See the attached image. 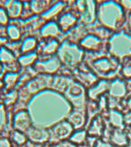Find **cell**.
Segmentation results:
<instances>
[{
    "label": "cell",
    "mask_w": 131,
    "mask_h": 147,
    "mask_svg": "<svg viewBox=\"0 0 131 147\" xmlns=\"http://www.w3.org/2000/svg\"><path fill=\"white\" fill-rule=\"evenodd\" d=\"M4 87V84H3V81L2 80H0V91H1V90L2 88Z\"/></svg>",
    "instance_id": "obj_46"
},
{
    "label": "cell",
    "mask_w": 131,
    "mask_h": 147,
    "mask_svg": "<svg viewBox=\"0 0 131 147\" xmlns=\"http://www.w3.org/2000/svg\"><path fill=\"white\" fill-rule=\"evenodd\" d=\"M18 100V90L16 89L11 90H6V93L2 96L3 104L6 107H13L16 101Z\"/></svg>",
    "instance_id": "obj_32"
},
{
    "label": "cell",
    "mask_w": 131,
    "mask_h": 147,
    "mask_svg": "<svg viewBox=\"0 0 131 147\" xmlns=\"http://www.w3.org/2000/svg\"><path fill=\"white\" fill-rule=\"evenodd\" d=\"M19 76L20 74L18 72H7L4 75L2 80L4 84L5 89L6 90H13L18 84Z\"/></svg>",
    "instance_id": "obj_31"
},
{
    "label": "cell",
    "mask_w": 131,
    "mask_h": 147,
    "mask_svg": "<svg viewBox=\"0 0 131 147\" xmlns=\"http://www.w3.org/2000/svg\"><path fill=\"white\" fill-rule=\"evenodd\" d=\"M10 22V18L4 7L0 6V25L7 26Z\"/></svg>",
    "instance_id": "obj_37"
},
{
    "label": "cell",
    "mask_w": 131,
    "mask_h": 147,
    "mask_svg": "<svg viewBox=\"0 0 131 147\" xmlns=\"http://www.w3.org/2000/svg\"><path fill=\"white\" fill-rule=\"evenodd\" d=\"M127 94L128 92L126 80L118 77L112 80H110V87L107 93L110 98L117 100H123L126 98V95Z\"/></svg>",
    "instance_id": "obj_13"
},
{
    "label": "cell",
    "mask_w": 131,
    "mask_h": 147,
    "mask_svg": "<svg viewBox=\"0 0 131 147\" xmlns=\"http://www.w3.org/2000/svg\"><path fill=\"white\" fill-rule=\"evenodd\" d=\"M8 122L7 108L3 103H0V130L5 127Z\"/></svg>",
    "instance_id": "obj_36"
},
{
    "label": "cell",
    "mask_w": 131,
    "mask_h": 147,
    "mask_svg": "<svg viewBox=\"0 0 131 147\" xmlns=\"http://www.w3.org/2000/svg\"><path fill=\"white\" fill-rule=\"evenodd\" d=\"M8 1H9V0H0V6H4V5Z\"/></svg>",
    "instance_id": "obj_45"
},
{
    "label": "cell",
    "mask_w": 131,
    "mask_h": 147,
    "mask_svg": "<svg viewBox=\"0 0 131 147\" xmlns=\"http://www.w3.org/2000/svg\"><path fill=\"white\" fill-rule=\"evenodd\" d=\"M66 119L72 125L74 128L80 129L86 123V122H87L86 110L73 109L69 113Z\"/></svg>",
    "instance_id": "obj_20"
},
{
    "label": "cell",
    "mask_w": 131,
    "mask_h": 147,
    "mask_svg": "<svg viewBox=\"0 0 131 147\" xmlns=\"http://www.w3.org/2000/svg\"><path fill=\"white\" fill-rule=\"evenodd\" d=\"M0 64H3L5 67H17V64H19L15 54L6 46H2L0 48Z\"/></svg>",
    "instance_id": "obj_22"
},
{
    "label": "cell",
    "mask_w": 131,
    "mask_h": 147,
    "mask_svg": "<svg viewBox=\"0 0 131 147\" xmlns=\"http://www.w3.org/2000/svg\"><path fill=\"white\" fill-rule=\"evenodd\" d=\"M97 1H98V2H99V3H100V2H103V1H106V0H97Z\"/></svg>",
    "instance_id": "obj_47"
},
{
    "label": "cell",
    "mask_w": 131,
    "mask_h": 147,
    "mask_svg": "<svg viewBox=\"0 0 131 147\" xmlns=\"http://www.w3.org/2000/svg\"><path fill=\"white\" fill-rule=\"evenodd\" d=\"M125 25H126L127 29H128V31H126V32H128L129 33L131 34V12L130 13H128V15H127V17H126V24Z\"/></svg>",
    "instance_id": "obj_43"
},
{
    "label": "cell",
    "mask_w": 131,
    "mask_h": 147,
    "mask_svg": "<svg viewBox=\"0 0 131 147\" xmlns=\"http://www.w3.org/2000/svg\"><path fill=\"white\" fill-rule=\"evenodd\" d=\"M34 13L32 11L31 6H30L29 1H25L23 2V9L22 14H21L20 19L22 21H25L28 18H32V16H34Z\"/></svg>",
    "instance_id": "obj_35"
},
{
    "label": "cell",
    "mask_w": 131,
    "mask_h": 147,
    "mask_svg": "<svg viewBox=\"0 0 131 147\" xmlns=\"http://www.w3.org/2000/svg\"><path fill=\"white\" fill-rule=\"evenodd\" d=\"M73 126L67 119L61 120L55 123L51 128V134L56 139L61 140L64 138L68 136L69 134L73 130Z\"/></svg>",
    "instance_id": "obj_19"
},
{
    "label": "cell",
    "mask_w": 131,
    "mask_h": 147,
    "mask_svg": "<svg viewBox=\"0 0 131 147\" xmlns=\"http://www.w3.org/2000/svg\"><path fill=\"white\" fill-rule=\"evenodd\" d=\"M113 142L118 145H124L126 142V134L123 132L122 129H113L112 133Z\"/></svg>",
    "instance_id": "obj_34"
},
{
    "label": "cell",
    "mask_w": 131,
    "mask_h": 147,
    "mask_svg": "<svg viewBox=\"0 0 131 147\" xmlns=\"http://www.w3.org/2000/svg\"><path fill=\"white\" fill-rule=\"evenodd\" d=\"M61 41L59 39L55 38H42L38 42L37 51L38 55H40L42 57H51L57 55V52L61 45Z\"/></svg>",
    "instance_id": "obj_12"
},
{
    "label": "cell",
    "mask_w": 131,
    "mask_h": 147,
    "mask_svg": "<svg viewBox=\"0 0 131 147\" xmlns=\"http://www.w3.org/2000/svg\"><path fill=\"white\" fill-rule=\"evenodd\" d=\"M119 4L126 14L131 12V0H119Z\"/></svg>",
    "instance_id": "obj_38"
},
{
    "label": "cell",
    "mask_w": 131,
    "mask_h": 147,
    "mask_svg": "<svg viewBox=\"0 0 131 147\" xmlns=\"http://www.w3.org/2000/svg\"><path fill=\"white\" fill-rule=\"evenodd\" d=\"M110 123L115 129H123L125 124L124 122V113L120 110L110 109L107 115Z\"/></svg>",
    "instance_id": "obj_26"
},
{
    "label": "cell",
    "mask_w": 131,
    "mask_h": 147,
    "mask_svg": "<svg viewBox=\"0 0 131 147\" xmlns=\"http://www.w3.org/2000/svg\"><path fill=\"white\" fill-rule=\"evenodd\" d=\"M38 59V55L36 51L22 54L20 56L17 57L18 64L24 68H28V67H32Z\"/></svg>",
    "instance_id": "obj_29"
},
{
    "label": "cell",
    "mask_w": 131,
    "mask_h": 147,
    "mask_svg": "<svg viewBox=\"0 0 131 147\" xmlns=\"http://www.w3.org/2000/svg\"><path fill=\"white\" fill-rule=\"evenodd\" d=\"M110 87V80L100 79L97 82L87 89V96L89 100L98 101L104 94H107Z\"/></svg>",
    "instance_id": "obj_16"
},
{
    "label": "cell",
    "mask_w": 131,
    "mask_h": 147,
    "mask_svg": "<svg viewBox=\"0 0 131 147\" xmlns=\"http://www.w3.org/2000/svg\"><path fill=\"white\" fill-rule=\"evenodd\" d=\"M78 45L85 53H91V54H99V53H108L109 52V41H103L98 37L90 34H86L81 41L79 42Z\"/></svg>",
    "instance_id": "obj_7"
},
{
    "label": "cell",
    "mask_w": 131,
    "mask_h": 147,
    "mask_svg": "<svg viewBox=\"0 0 131 147\" xmlns=\"http://www.w3.org/2000/svg\"><path fill=\"white\" fill-rule=\"evenodd\" d=\"M57 23L60 29L64 34H68L71 29H73L79 22V16L74 10L65 11L62 12L57 18Z\"/></svg>",
    "instance_id": "obj_11"
},
{
    "label": "cell",
    "mask_w": 131,
    "mask_h": 147,
    "mask_svg": "<svg viewBox=\"0 0 131 147\" xmlns=\"http://www.w3.org/2000/svg\"><path fill=\"white\" fill-rule=\"evenodd\" d=\"M6 34L11 41H19L22 34L20 25L10 22L6 26Z\"/></svg>",
    "instance_id": "obj_30"
},
{
    "label": "cell",
    "mask_w": 131,
    "mask_h": 147,
    "mask_svg": "<svg viewBox=\"0 0 131 147\" xmlns=\"http://www.w3.org/2000/svg\"><path fill=\"white\" fill-rule=\"evenodd\" d=\"M73 80L74 79L71 78L70 74H68L63 72H58L55 75H52L50 89L56 93L64 94Z\"/></svg>",
    "instance_id": "obj_14"
},
{
    "label": "cell",
    "mask_w": 131,
    "mask_h": 147,
    "mask_svg": "<svg viewBox=\"0 0 131 147\" xmlns=\"http://www.w3.org/2000/svg\"><path fill=\"white\" fill-rule=\"evenodd\" d=\"M120 75L124 80H131V57H126L121 61Z\"/></svg>",
    "instance_id": "obj_33"
},
{
    "label": "cell",
    "mask_w": 131,
    "mask_h": 147,
    "mask_svg": "<svg viewBox=\"0 0 131 147\" xmlns=\"http://www.w3.org/2000/svg\"><path fill=\"white\" fill-rule=\"evenodd\" d=\"M32 117L27 109L18 110L14 113L12 124L15 129L20 132H27L32 126Z\"/></svg>",
    "instance_id": "obj_15"
},
{
    "label": "cell",
    "mask_w": 131,
    "mask_h": 147,
    "mask_svg": "<svg viewBox=\"0 0 131 147\" xmlns=\"http://www.w3.org/2000/svg\"><path fill=\"white\" fill-rule=\"evenodd\" d=\"M124 101L125 103L124 104V109L126 111H130L131 112V94H130V96L126 99H124Z\"/></svg>",
    "instance_id": "obj_42"
},
{
    "label": "cell",
    "mask_w": 131,
    "mask_h": 147,
    "mask_svg": "<svg viewBox=\"0 0 131 147\" xmlns=\"http://www.w3.org/2000/svg\"><path fill=\"white\" fill-rule=\"evenodd\" d=\"M88 32L96 35L103 41H109L113 36V34H114V32H113L112 30L109 29L100 24L97 25H91V27L88 28Z\"/></svg>",
    "instance_id": "obj_24"
},
{
    "label": "cell",
    "mask_w": 131,
    "mask_h": 147,
    "mask_svg": "<svg viewBox=\"0 0 131 147\" xmlns=\"http://www.w3.org/2000/svg\"><path fill=\"white\" fill-rule=\"evenodd\" d=\"M74 11L79 16V22L85 26H91L97 20V0H76Z\"/></svg>",
    "instance_id": "obj_6"
},
{
    "label": "cell",
    "mask_w": 131,
    "mask_h": 147,
    "mask_svg": "<svg viewBox=\"0 0 131 147\" xmlns=\"http://www.w3.org/2000/svg\"><path fill=\"white\" fill-rule=\"evenodd\" d=\"M74 109L85 110L88 96L87 88L74 80L63 94Z\"/></svg>",
    "instance_id": "obj_5"
},
{
    "label": "cell",
    "mask_w": 131,
    "mask_h": 147,
    "mask_svg": "<svg viewBox=\"0 0 131 147\" xmlns=\"http://www.w3.org/2000/svg\"><path fill=\"white\" fill-rule=\"evenodd\" d=\"M124 122L125 125L131 126V112L126 111L124 113Z\"/></svg>",
    "instance_id": "obj_41"
},
{
    "label": "cell",
    "mask_w": 131,
    "mask_h": 147,
    "mask_svg": "<svg viewBox=\"0 0 131 147\" xmlns=\"http://www.w3.org/2000/svg\"><path fill=\"white\" fill-rule=\"evenodd\" d=\"M51 79L52 75L38 74L32 78L25 87L32 96L36 95L41 92H43L45 90L50 88Z\"/></svg>",
    "instance_id": "obj_10"
},
{
    "label": "cell",
    "mask_w": 131,
    "mask_h": 147,
    "mask_svg": "<svg viewBox=\"0 0 131 147\" xmlns=\"http://www.w3.org/2000/svg\"><path fill=\"white\" fill-rule=\"evenodd\" d=\"M32 67L37 74H41L55 75L62 68V65L57 55H54L51 57L38 58L32 65Z\"/></svg>",
    "instance_id": "obj_8"
},
{
    "label": "cell",
    "mask_w": 131,
    "mask_h": 147,
    "mask_svg": "<svg viewBox=\"0 0 131 147\" xmlns=\"http://www.w3.org/2000/svg\"><path fill=\"white\" fill-rule=\"evenodd\" d=\"M53 0H30V6L35 16H41L52 4Z\"/></svg>",
    "instance_id": "obj_27"
},
{
    "label": "cell",
    "mask_w": 131,
    "mask_h": 147,
    "mask_svg": "<svg viewBox=\"0 0 131 147\" xmlns=\"http://www.w3.org/2000/svg\"><path fill=\"white\" fill-rule=\"evenodd\" d=\"M70 74L74 80L83 85L87 89L95 84L100 80L84 62H83L75 70L71 71Z\"/></svg>",
    "instance_id": "obj_9"
},
{
    "label": "cell",
    "mask_w": 131,
    "mask_h": 147,
    "mask_svg": "<svg viewBox=\"0 0 131 147\" xmlns=\"http://www.w3.org/2000/svg\"><path fill=\"white\" fill-rule=\"evenodd\" d=\"M39 33L42 38H55L59 39L60 37L64 35L56 21H48L45 22L39 30Z\"/></svg>",
    "instance_id": "obj_18"
},
{
    "label": "cell",
    "mask_w": 131,
    "mask_h": 147,
    "mask_svg": "<svg viewBox=\"0 0 131 147\" xmlns=\"http://www.w3.org/2000/svg\"><path fill=\"white\" fill-rule=\"evenodd\" d=\"M56 55L61 63L62 67L71 73L84 62L85 52L78 45L64 39L61 41Z\"/></svg>",
    "instance_id": "obj_3"
},
{
    "label": "cell",
    "mask_w": 131,
    "mask_h": 147,
    "mask_svg": "<svg viewBox=\"0 0 131 147\" xmlns=\"http://www.w3.org/2000/svg\"><path fill=\"white\" fill-rule=\"evenodd\" d=\"M21 1H22V2H25V1H30V0H21Z\"/></svg>",
    "instance_id": "obj_48"
},
{
    "label": "cell",
    "mask_w": 131,
    "mask_h": 147,
    "mask_svg": "<svg viewBox=\"0 0 131 147\" xmlns=\"http://www.w3.org/2000/svg\"><path fill=\"white\" fill-rule=\"evenodd\" d=\"M126 13L118 1L106 0L97 5V20L100 25L117 32L121 31L126 24Z\"/></svg>",
    "instance_id": "obj_2"
},
{
    "label": "cell",
    "mask_w": 131,
    "mask_h": 147,
    "mask_svg": "<svg viewBox=\"0 0 131 147\" xmlns=\"http://www.w3.org/2000/svg\"><path fill=\"white\" fill-rule=\"evenodd\" d=\"M84 138H85V131L79 130L76 133H74V136H72L71 140H72L73 142H80L81 141L84 140Z\"/></svg>",
    "instance_id": "obj_40"
},
{
    "label": "cell",
    "mask_w": 131,
    "mask_h": 147,
    "mask_svg": "<svg viewBox=\"0 0 131 147\" xmlns=\"http://www.w3.org/2000/svg\"><path fill=\"white\" fill-rule=\"evenodd\" d=\"M28 136L33 142H43L49 137V133L45 129L32 126L27 131Z\"/></svg>",
    "instance_id": "obj_23"
},
{
    "label": "cell",
    "mask_w": 131,
    "mask_h": 147,
    "mask_svg": "<svg viewBox=\"0 0 131 147\" xmlns=\"http://www.w3.org/2000/svg\"><path fill=\"white\" fill-rule=\"evenodd\" d=\"M38 40L34 36L25 37L22 41H21L20 51L21 54H26L35 51L38 48Z\"/></svg>",
    "instance_id": "obj_28"
},
{
    "label": "cell",
    "mask_w": 131,
    "mask_h": 147,
    "mask_svg": "<svg viewBox=\"0 0 131 147\" xmlns=\"http://www.w3.org/2000/svg\"><path fill=\"white\" fill-rule=\"evenodd\" d=\"M68 5L62 0H57L56 2H52L51 6L46 10L44 13L41 15V18L42 19L48 22V21H52L55 18H57L60 15L65 11Z\"/></svg>",
    "instance_id": "obj_17"
},
{
    "label": "cell",
    "mask_w": 131,
    "mask_h": 147,
    "mask_svg": "<svg viewBox=\"0 0 131 147\" xmlns=\"http://www.w3.org/2000/svg\"><path fill=\"white\" fill-rule=\"evenodd\" d=\"M11 20L20 18L23 9V2L21 0H9L3 6Z\"/></svg>",
    "instance_id": "obj_21"
},
{
    "label": "cell",
    "mask_w": 131,
    "mask_h": 147,
    "mask_svg": "<svg viewBox=\"0 0 131 147\" xmlns=\"http://www.w3.org/2000/svg\"><path fill=\"white\" fill-rule=\"evenodd\" d=\"M13 140L17 142L18 144H22L25 141V136L20 131L16 130L13 133Z\"/></svg>",
    "instance_id": "obj_39"
},
{
    "label": "cell",
    "mask_w": 131,
    "mask_h": 147,
    "mask_svg": "<svg viewBox=\"0 0 131 147\" xmlns=\"http://www.w3.org/2000/svg\"><path fill=\"white\" fill-rule=\"evenodd\" d=\"M88 133L90 136L100 135L104 130V120L101 114L97 115L90 121Z\"/></svg>",
    "instance_id": "obj_25"
},
{
    "label": "cell",
    "mask_w": 131,
    "mask_h": 147,
    "mask_svg": "<svg viewBox=\"0 0 131 147\" xmlns=\"http://www.w3.org/2000/svg\"><path fill=\"white\" fill-rule=\"evenodd\" d=\"M84 62L99 79L112 80L120 74L121 61L108 53H85Z\"/></svg>",
    "instance_id": "obj_1"
},
{
    "label": "cell",
    "mask_w": 131,
    "mask_h": 147,
    "mask_svg": "<svg viewBox=\"0 0 131 147\" xmlns=\"http://www.w3.org/2000/svg\"><path fill=\"white\" fill-rule=\"evenodd\" d=\"M57 147H74V146L73 145H71V143H69V142H64L57 145Z\"/></svg>",
    "instance_id": "obj_44"
},
{
    "label": "cell",
    "mask_w": 131,
    "mask_h": 147,
    "mask_svg": "<svg viewBox=\"0 0 131 147\" xmlns=\"http://www.w3.org/2000/svg\"><path fill=\"white\" fill-rule=\"evenodd\" d=\"M53 1H54V0H53Z\"/></svg>",
    "instance_id": "obj_49"
},
{
    "label": "cell",
    "mask_w": 131,
    "mask_h": 147,
    "mask_svg": "<svg viewBox=\"0 0 131 147\" xmlns=\"http://www.w3.org/2000/svg\"><path fill=\"white\" fill-rule=\"evenodd\" d=\"M109 52L118 59H125L131 57V34L126 31L121 30L114 32L109 40Z\"/></svg>",
    "instance_id": "obj_4"
}]
</instances>
